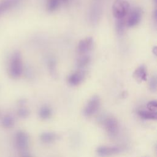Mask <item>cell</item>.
<instances>
[{"label": "cell", "mask_w": 157, "mask_h": 157, "mask_svg": "<svg viewBox=\"0 0 157 157\" xmlns=\"http://www.w3.org/2000/svg\"><path fill=\"white\" fill-rule=\"evenodd\" d=\"M22 157H32L31 155H23Z\"/></svg>", "instance_id": "cell-24"}, {"label": "cell", "mask_w": 157, "mask_h": 157, "mask_svg": "<svg viewBox=\"0 0 157 157\" xmlns=\"http://www.w3.org/2000/svg\"><path fill=\"white\" fill-rule=\"evenodd\" d=\"M142 19V10L139 7L134 8L130 13L127 20L126 26L129 28L137 25Z\"/></svg>", "instance_id": "cell-7"}, {"label": "cell", "mask_w": 157, "mask_h": 157, "mask_svg": "<svg viewBox=\"0 0 157 157\" xmlns=\"http://www.w3.org/2000/svg\"><path fill=\"white\" fill-rule=\"evenodd\" d=\"M147 106L148 110L152 111V112H156V110L157 108V102L156 101H151L147 104Z\"/></svg>", "instance_id": "cell-23"}, {"label": "cell", "mask_w": 157, "mask_h": 157, "mask_svg": "<svg viewBox=\"0 0 157 157\" xmlns=\"http://www.w3.org/2000/svg\"><path fill=\"white\" fill-rule=\"evenodd\" d=\"M17 114L20 117L25 118H26L29 116V111L27 108L24 107H21L19 108L18 110H17Z\"/></svg>", "instance_id": "cell-21"}, {"label": "cell", "mask_w": 157, "mask_h": 157, "mask_svg": "<svg viewBox=\"0 0 157 157\" xmlns=\"http://www.w3.org/2000/svg\"><path fill=\"white\" fill-rule=\"evenodd\" d=\"M39 117L43 120L49 119L52 115V110L50 106L44 105L40 108L39 112Z\"/></svg>", "instance_id": "cell-13"}, {"label": "cell", "mask_w": 157, "mask_h": 157, "mask_svg": "<svg viewBox=\"0 0 157 157\" xmlns=\"http://www.w3.org/2000/svg\"><path fill=\"white\" fill-rule=\"evenodd\" d=\"M101 14V9L99 6L94 5L93 6L91 11H90V19L91 21L93 23H97L98 20L100 17Z\"/></svg>", "instance_id": "cell-16"}, {"label": "cell", "mask_w": 157, "mask_h": 157, "mask_svg": "<svg viewBox=\"0 0 157 157\" xmlns=\"http://www.w3.org/2000/svg\"><path fill=\"white\" fill-rule=\"evenodd\" d=\"M8 74L13 78L20 77L23 72L21 55L20 52H14L10 56L8 64Z\"/></svg>", "instance_id": "cell-1"}, {"label": "cell", "mask_w": 157, "mask_h": 157, "mask_svg": "<svg viewBox=\"0 0 157 157\" xmlns=\"http://www.w3.org/2000/svg\"><path fill=\"white\" fill-rule=\"evenodd\" d=\"M154 1H155V2H156V0H154Z\"/></svg>", "instance_id": "cell-27"}, {"label": "cell", "mask_w": 157, "mask_h": 157, "mask_svg": "<svg viewBox=\"0 0 157 157\" xmlns=\"http://www.w3.org/2000/svg\"><path fill=\"white\" fill-rule=\"evenodd\" d=\"M90 62V57L87 55H82L78 58L77 61V66L78 68L82 69L85 67Z\"/></svg>", "instance_id": "cell-17"}, {"label": "cell", "mask_w": 157, "mask_h": 157, "mask_svg": "<svg viewBox=\"0 0 157 157\" xmlns=\"http://www.w3.org/2000/svg\"><path fill=\"white\" fill-rule=\"evenodd\" d=\"M125 24L123 19L116 20L115 22V29L118 36H121L124 31Z\"/></svg>", "instance_id": "cell-19"}, {"label": "cell", "mask_w": 157, "mask_h": 157, "mask_svg": "<svg viewBox=\"0 0 157 157\" xmlns=\"http://www.w3.org/2000/svg\"><path fill=\"white\" fill-rule=\"evenodd\" d=\"M129 4L125 0H115L112 5V13L116 20L123 19L127 15Z\"/></svg>", "instance_id": "cell-2"}, {"label": "cell", "mask_w": 157, "mask_h": 157, "mask_svg": "<svg viewBox=\"0 0 157 157\" xmlns=\"http://www.w3.org/2000/svg\"><path fill=\"white\" fill-rule=\"evenodd\" d=\"M1 124L4 128H11L15 124V119L11 115H6L1 118Z\"/></svg>", "instance_id": "cell-15"}, {"label": "cell", "mask_w": 157, "mask_h": 157, "mask_svg": "<svg viewBox=\"0 0 157 157\" xmlns=\"http://www.w3.org/2000/svg\"><path fill=\"white\" fill-rule=\"evenodd\" d=\"M61 1H68V0H61Z\"/></svg>", "instance_id": "cell-26"}, {"label": "cell", "mask_w": 157, "mask_h": 157, "mask_svg": "<svg viewBox=\"0 0 157 157\" xmlns=\"http://www.w3.org/2000/svg\"><path fill=\"white\" fill-rule=\"evenodd\" d=\"M48 66L51 75L53 76H55L56 74V61L53 58L49 59V60L48 61Z\"/></svg>", "instance_id": "cell-20"}, {"label": "cell", "mask_w": 157, "mask_h": 157, "mask_svg": "<svg viewBox=\"0 0 157 157\" xmlns=\"http://www.w3.org/2000/svg\"><path fill=\"white\" fill-rule=\"evenodd\" d=\"M157 88V80L155 76L151 77L149 82V88L151 91H156Z\"/></svg>", "instance_id": "cell-22"}, {"label": "cell", "mask_w": 157, "mask_h": 157, "mask_svg": "<svg viewBox=\"0 0 157 157\" xmlns=\"http://www.w3.org/2000/svg\"><path fill=\"white\" fill-rule=\"evenodd\" d=\"M104 125L106 131L110 136L114 137L117 134L118 131V121L115 118L108 117L104 121Z\"/></svg>", "instance_id": "cell-8"}, {"label": "cell", "mask_w": 157, "mask_h": 157, "mask_svg": "<svg viewBox=\"0 0 157 157\" xmlns=\"http://www.w3.org/2000/svg\"><path fill=\"white\" fill-rule=\"evenodd\" d=\"M138 114L140 118L144 120H156L157 119L156 112L141 110L138 112Z\"/></svg>", "instance_id": "cell-14"}, {"label": "cell", "mask_w": 157, "mask_h": 157, "mask_svg": "<svg viewBox=\"0 0 157 157\" xmlns=\"http://www.w3.org/2000/svg\"><path fill=\"white\" fill-rule=\"evenodd\" d=\"M2 118V114H1V112L0 111V119Z\"/></svg>", "instance_id": "cell-25"}, {"label": "cell", "mask_w": 157, "mask_h": 157, "mask_svg": "<svg viewBox=\"0 0 157 157\" xmlns=\"http://www.w3.org/2000/svg\"><path fill=\"white\" fill-rule=\"evenodd\" d=\"M100 106V99L98 96L91 97L86 104L83 114L86 117H91L94 115L98 110Z\"/></svg>", "instance_id": "cell-3"}, {"label": "cell", "mask_w": 157, "mask_h": 157, "mask_svg": "<svg viewBox=\"0 0 157 157\" xmlns=\"http://www.w3.org/2000/svg\"><path fill=\"white\" fill-rule=\"evenodd\" d=\"M60 0H48L47 2V9L48 12H54L59 7Z\"/></svg>", "instance_id": "cell-18"}, {"label": "cell", "mask_w": 157, "mask_h": 157, "mask_svg": "<svg viewBox=\"0 0 157 157\" xmlns=\"http://www.w3.org/2000/svg\"><path fill=\"white\" fill-rule=\"evenodd\" d=\"M122 150L120 147H107L100 146L97 148L96 153L101 157H107L116 155Z\"/></svg>", "instance_id": "cell-9"}, {"label": "cell", "mask_w": 157, "mask_h": 157, "mask_svg": "<svg viewBox=\"0 0 157 157\" xmlns=\"http://www.w3.org/2000/svg\"><path fill=\"white\" fill-rule=\"evenodd\" d=\"M133 77L138 82H142L147 80V72L144 65H140L136 69L134 72Z\"/></svg>", "instance_id": "cell-11"}, {"label": "cell", "mask_w": 157, "mask_h": 157, "mask_svg": "<svg viewBox=\"0 0 157 157\" xmlns=\"http://www.w3.org/2000/svg\"><path fill=\"white\" fill-rule=\"evenodd\" d=\"M21 0H1L0 1V15L17 6Z\"/></svg>", "instance_id": "cell-10"}, {"label": "cell", "mask_w": 157, "mask_h": 157, "mask_svg": "<svg viewBox=\"0 0 157 157\" xmlns=\"http://www.w3.org/2000/svg\"><path fill=\"white\" fill-rule=\"evenodd\" d=\"M86 76V72L80 69L70 74L67 77V82L71 86H77L83 82Z\"/></svg>", "instance_id": "cell-5"}, {"label": "cell", "mask_w": 157, "mask_h": 157, "mask_svg": "<svg viewBox=\"0 0 157 157\" xmlns=\"http://www.w3.org/2000/svg\"><path fill=\"white\" fill-rule=\"evenodd\" d=\"M15 143L16 147L20 150H25L29 145V137L28 134L23 131L17 132L15 136Z\"/></svg>", "instance_id": "cell-4"}, {"label": "cell", "mask_w": 157, "mask_h": 157, "mask_svg": "<svg viewBox=\"0 0 157 157\" xmlns=\"http://www.w3.org/2000/svg\"><path fill=\"white\" fill-rule=\"evenodd\" d=\"M93 46V38L91 37H86L79 41L77 47V52L80 55H85L92 49Z\"/></svg>", "instance_id": "cell-6"}, {"label": "cell", "mask_w": 157, "mask_h": 157, "mask_svg": "<svg viewBox=\"0 0 157 157\" xmlns=\"http://www.w3.org/2000/svg\"><path fill=\"white\" fill-rule=\"evenodd\" d=\"M58 139V136L53 132H44L40 136V140L44 144H50Z\"/></svg>", "instance_id": "cell-12"}]
</instances>
